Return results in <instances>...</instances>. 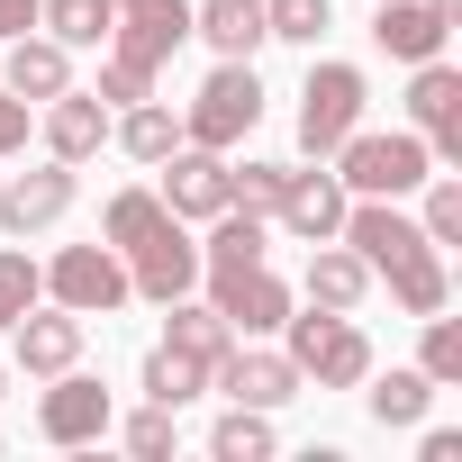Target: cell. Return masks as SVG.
<instances>
[{
    "instance_id": "1",
    "label": "cell",
    "mask_w": 462,
    "mask_h": 462,
    "mask_svg": "<svg viewBox=\"0 0 462 462\" xmlns=\"http://www.w3.org/2000/svg\"><path fill=\"white\" fill-rule=\"evenodd\" d=\"M327 163H336V181H345L354 199H408V190L435 172V154H426L417 127H354Z\"/></svg>"
},
{
    "instance_id": "2",
    "label": "cell",
    "mask_w": 462,
    "mask_h": 462,
    "mask_svg": "<svg viewBox=\"0 0 462 462\" xmlns=\"http://www.w3.org/2000/svg\"><path fill=\"white\" fill-rule=\"evenodd\" d=\"M254 118H263V73L245 64V55H217V73L190 91V109H181V145H208V154H236L245 136H254Z\"/></svg>"
},
{
    "instance_id": "3",
    "label": "cell",
    "mask_w": 462,
    "mask_h": 462,
    "mask_svg": "<svg viewBox=\"0 0 462 462\" xmlns=\"http://www.w3.org/2000/svg\"><path fill=\"white\" fill-rule=\"evenodd\" d=\"M282 336H291L282 354L300 363V381H318V390H363V372H372V336H363L345 309H309V318L291 309Z\"/></svg>"
},
{
    "instance_id": "4",
    "label": "cell",
    "mask_w": 462,
    "mask_h": 462,
    "mask_svg": "<svg viewBox=\"0 0 462 462\" xmlns=\"http://www.w3.org/2000/svg\"><path fill=\"white\" fill-rule=\"evenodd\" d=\"M363 100H372L363 64H309V82H300V154L327 163V154L363 127Z\"/></svg>"
},
{
    "instance_id": "5",
    "label": "cell",
    "mask_w": 462,
    "mask_h": 462,
    "mask_svg": "<svg viewBox=\"0 0 462 462\" xmlns=\"http://www.w3.org/2000/svg\"><path fill=\"white\" fill-rule=\"evenodd\" d=\"M46 300L73 309V318L127 309V300H136V291H127V254H118V245H64V254L46 263Z\"/></svg>"
},
{
    "instance_id": "6",
    "label": "cell",
    "mask_w": 462,
    "mask_h": 462,
    "mask_svg": "<svg viewBox=\"0 0 462 462\" xmlns=\"http://www.w3.org/2000/svg\"><path fill=\"white\" fill-rule=\"evenodd\" d=\"M208 282V309L236 327V336H282V318L300 309V291L273 273V263H236V273H199Z\"/></svg>"
},
{
    "instance_id": "7",
    "label": "cell",
    "mask_w": 462,
    "mask_h": 462,
    "mask_svg": "<svg viewBox=\"0 0 462 462\" xmlns=\"http://www.w3.org/2000/svg\"><path fill=\"white\" fill-rule=\"evenodd\" d=\"M190 46V0H118V19H109V55L163 73V55Z\"/></svg>"
},
{
    "instance_id": "8",
    "label": "cell",
    "mask_w": 462,
    "mask_h": 462,
    "mask_svg": "<svg viewBox=\"0 0 462 462\" xmlns=\"http://www.w3.org/2000/svg\"><path fill=\"white\" fill-rule=\"evenodd\" d=\"M208 390H226V399H236V408H291L309 381H300V363L291 354H273V345H226V363L208 372Z\"/></svg>"
},
{
    "instance_id": "9",
    "label": "cell",
    "mask_w": 462,
    "mask_h": 462,
    "mask_svg": "<svg viewBox=\"0 0 462 462\" xmlns=\"http://www.w3.org/2000/svg\"><path fill=\"white\" fill-rule=\"evenodd\" d=\"M408 127L426 136L435 163H462V73H453L444 55L417 64V82H408Z\"/></svg>"
},
{
    "instance_id": "10",
    "label": "cell",
    "mask_w": 462,
    "mask_h": 462,
    "mask_svg": "<svg viewBox=\"0 0 462 462\" xmlns=\"http://www.w3.org/2000/svg\"><path fill=\"white\" fill-rule=\"evenodd\" d=\"M127 291L136 300H181V291H199V245H190V217H172V226H154V236L127 254Z\"/></svg>"
},
{
    "instance_id": "11",
    "label": "cell",
    "mask_w": 462,
    "mask_h": 462,
    "mask_svg": "<svg viewBox=\"0 0 462 462\" xmlns=\"http://www.w3.org/2000/svg\"><path fill=\"white\" fill-rule=\"evenodd\" d=\"M37 435H46V444H64V453H73V444H100V435H109V390H100L91 372H73V363H64V372H55V390L37 399Z\"/></svg>"
},
{
    "instance_id": "12",
    "label": "cell",
    "mask_w": 462,
    "mask_h": 462,
    "mask_svg": "<svg viewBox=\"0 0 462 462\" xmlns=\"http://www.w3.org/2000/svg\"><path fill=\"white\" fill-rule=\"evenodd\" d=\"M73 163H37V172H10V181H0V226H10V236H37V226H55L64 208H73Z\"/></svg>"
},
{
    "instance_id": "13",
    "label": "cell",
    "mask_w": 462,
    "mask_h": 462,
    "mask_svg": "<svg viewBox=\"0 0 462 462\" xmlns=\"http://www.w3.org/2000/svg\"><path fill=\"white\" fill-rule=\"evenodd\" d=\"M154 172H163L154 199H163L172 217H217V208H226V154H208V145H172Z\"/></svg>"
},
{
    "instance_id": "14",
    "label": "cell",
    "mask_w": 462,
    "mask_h": 462,
    "mask_svg": "<svg viewBox=\"0 0 462 462\" xmlns=\"http://www.w3.org/2000/svg\"><path fill=\"white\" fill-rule=\"evenodd\" d=\"M444 37H453V10H444V0H381V10H372V46L399 55V64L444 55Z\"/></svg>"
},
{
    "instance_id": "15",
    "label": "cell",
    "mask_w": 462,
    "mask_h": 462,
    "mask_svg": "<svg viewBox=\"0 0 462 462\" xmlns=\"http://www.w3.org/2000/svg\"><path fill=\"white\" fill-rule=\"evenodd\" d=\"M345 199H354V190H345L336 172H318V163L300 172V163H291V181H282V208H273V217L291 226L300 245H327L336 226H345Z\"/></svg>"
},
{
    "instance_id": "16",
    "label": "cell",
    "mask_w": 462,
    "mask_h": 462,
    "mask_svg": "<svg viewBox=\"0 0 462 462\" xmlns=\"http://www.w3.org/2000/svg\"><path fill=\"white\" fill-rule=\"evenodd\" d=\"M100 145H109V100H100V91H55V100H46V154L82 172Z\"/></svg>"
},
{
    "instance_id": "17",
    "label": "cell",
    "mask_w": 462,
    "mask_h": 462,
    "mask_svg": "<svg viewBox=\"0 0 462 462\" xmlns=\"http://www.w3.org/2000/svg\"><path fill=\"white\" fill-rule=\"evenodd\" d=\"M10 345H19L28 381H55L64 363H82V318L73 309H28V318H10Z\"/></svg>"
},
{
    "instance_id": "18",
    "label": "cell",
    "mask_w": 462,
    "mask_h": 462,
    "mask_svg": "<svg viewBox=\"0 0 462 462\" xmlns=\"http://www.w3.org/2000/svg\"><path fill=\"white\" fill-rule=\"evenodd\" d=\"M0 91H19L28 109H46L55 91H73V46H55V37H10V73H0Z\"/></svg>"
},
{
    "instance_id": "19",
    "label": "cell",
    "mask_w": 462,
    "mask_h": 462,
    "mask_svg": "<svg viewBox=\"0 0 462 462\" xmlns=\"http://www.w3.org/2000/svg\"><path fill=\"white\" fill-rule=\"evenodd\" d=\"M300 291H309V309H345V318H354V309H363V291H372V263H363L354 245H336V236H327V245L309 254V282H300Z\"/></svg>"
},
{
    "instance_id": "20",
    "label": "cell",
    "mask_w": 462,
    "mask_h": 462,
    "mask_svg": "<svg viewBox=\"0 0 462 462\" xmlns=\"http://www.w3.org/2000/svg\"><path fill=\"white\" fill-rule=\"evenodd\" d=\"M163 345H181V354H199V363L217 372V363H226V345H236V327H226L208 300H190V291H181V300H163Z\"/></svg>"
},
{
    "instance_id": "21",
    "label": "cell",
    "mask_w": 462,
    "mask_h": 462,
    "mask_svg": "<svg viewBox=\"0 0 462 462\" xmlns=\"http://www.w3.org/2000/svg\"><path fill=\"white\" fill-rule=\"evenodd\" d=\"M190 37H208L217 55H245V64H254V46H263V0H199V10H190Z\"/></svg>"
},
{
    "instance_id": "22",
    "label": "cell",
    "mask_w": 462,
    "mask_h": 462,
    "mask_svg": "<svg viewBox=\"0 0 462 462\" xmlns=\"http://www.w3.org/2000/svg\"><path fill=\"white\" fill-rule=\"evenodd\" d=\"M381 282H390V300H399L408 318H435V309L453 300V282H444V245H417V254H399Z\"/></svg>"
},
{
    "instance_id": "23",
    "label": "cell",
    "mask_w": 462,
    "mask_h": 462,
    "mask_svg": "<svg viewBox=\"0 0 462 462\" xmlns=\"http://www.w3.org/2000/svg\"><path fill=\"white\" fill-rule=\"evenodd\" d=\"M363 408L381 417V426H426V408H435V381L408 363V372H363Z\"/></svg>"
},
{
    "instance_id": "24",
    "label": "cell",
    "mask_w": 462,
    "mask_h": 462,
    "mask_svg": "<svg viewBox=\"0 0 462 462\" xmlns=\"http://www.w3.org/2000/svg\"><path fill=\"white\" fill-rule=\"evenodd\" d=\"M199 226H208V245H199V273L263 263V217H254V208H217V217H199Z\"/></svg>"
},
{
    "instance_id": "25",
    "label": "cell",
    "mask_w": 462,
    "mask_h": 462,
    "mask_svg": "<svg viewBox=\"0 0 462 462\" xmlns=\"http://www.w3.org/2000/svg\"><path fill=\"white\" fill-rule=\"evenodd\" d=\"M136 390H145L154 408H190V399L208 390V363H199V354H181V345H154V354H145V372H136Z\"/></svg>"
},
{
    "instance_id": "26",
    "label": "cell",
    "mask_w": 462,
    "mask_h": 462,
    "mask_svg": "<svg viewBox=\"0 0 462 462\" xmlns=\"http://www.w3.org/2000/svg\"><path fill=\"white\" fill-rule=\"evenodd\" d=\"M109 136H118V145H127L136 163H163V154L181 145V118H172L163 100H127V109L109 118Z\"/></svg>"
},
{
    "instance_id": "27",
    "label": "cell",
    "mask_w": 462,
    "mask_h": 462,
    "mask_svg": "<svg viewBox=\"0 0 462 462\" xmlns=\"http://www.w3.org/2000/svg\"><path fill=\"white\" fill-rule=\"evenodd\" d=\"M109 19H118L109 0H37V28H46L55 46H73V55H82V46H109Z\"/></svg>"
},
{
    "instance_id": "28",
    "label": "cell",
    "mask_w": 462,
    "mask_h": 462,
    "mask_svg": "<svg viewBox=\"0 0 462 462\" xmlns=\"http://www.w3.org/2000/svg\"><path fill=\"white\" fill-rule=\"evenodd\" d=\"M208 453L217 462H263L273 453V408H236V399H226V417L208 426Z\"/></svg>"
},
{
    "instance_id": "29",
    "label": "cell",
    "mask_w": 462,
    "mask_h": 462,
    "mask_svg": "<svg viewBox=\"0 0 462 462\" xmlns=\"http://www.w3.org/2000/svg\"><path fill=\"white\" fill-rule=\"evenodd\" d=\"M154 226H172V208H163V199H154V190H118V199H109V208H100V236H109V245H118V254H136V245H145V236H154Z\"/></svg>"
},
{
    "instance_id": "30",
    "label": "cell",
    "mask_w": 462,
    "mask_h": 462,
    "mask_svg": "<svg viewBox=\"0 0 462 462\" xmlns=\"http://www.w3.org/2000/svg\"><path fill=\"white\" fill-rule=\"evenodd\" d=\"M282 181H291V163H263V154L226 163V208H254V217H273V208H282Z\"/></svg>"
},
{
    "instance_id": "31",
    "label": "cell",
    "mask_w": 462,
    "mask_h": 462,
    "mask_svg": "<svg viewBox=\"0 0 462 462\" xmlns=\"http://www.w3.org/2000/svg\"><path fill=\"white\" fill-rule=\"evenodd\" d=\"M336 28V0H263V37H282V46H318Z\"/></svg>"
},
{
    "instance_id": "32",
    "label": "cell",
    "mask_w": 462,
    "mask_h": 462,
    "mask_svg": "<svg viewBox=\"0 0 462 462\" xmlns=\"http://www.w3.org/2000/svg\"><path fill=\"white\" fill-rule=\"evenodd\" d=\"M417 190H426V208H417L426 245H462V181H453V172H426Z\"/></svg>"
},
{
    "instance_id": "33",
    "label": "cell",
    "mask_w": 462,
    "mask_h": 462,
    "mask_svg": "<svg viewBox=\"0 0 462 462\" xmlns=\"http://www.w3.org/2000/svg\"><path fill=\"white\" fill-rule=\"evenodd\" d=\"M417 327H426V345H417V372H426L435 390H453V381H462V327H453L444 309H435V318H417Z\"/></svg>"
},
{
    "instance_id": "34",
    "label": "cell",
    "mask_w": 462,
    "mask_h": 462,
    "mask_svg": "<svg viewBox=\"0 0 462 462\" xmlns=\"http://www.w3.org/2000/svg\"><path fill=\"white\" fill-rule=\"evenodd\" d=\"M46 300V263H28L19 245H0V309H10V318H28Z\"/></svg>"
},
{
    "instance_id": "35",
    "label": "cell",
    "mask_w": 462,
    "mask_h": 462,
    "mask_svg": "<svg viewBox=\"0 0 462 462\" xmlns=\"http://www.w3.org/2000/svg\"><path fill=\"white\" fill-rule=\"evenodd\" d=\"M172 417H181V408H154V399H145V417H127V453H136V462H163V453H172Z\"/></svg>"
},
{
    "instance_id": "36",
    "label": "cell",
    "mask_w": 462,
    "mask_h": 462,
    "mask_svg": "<svg viewBox=\"0 0 462 462\" xmlns=\"http://www.w3.org/2000/svg\"><path fill=\"white\" fill-rule=\"evenodd\" d=\"M100 100H109V109L154 100V73H145V64H127V55H109V64H100Z\"/></svg>"
},
{
    "instance_id": "37",
    "label": "cell",
    "mask_w": 462,
    "mask_h": 462,
    "mask_svg": "<svg viewBox=\"0 0 462 462\" xmlns=\"http://www.w3.org/2000/svg\"><path fill=\"white\" fill-rule=\"evenodd\" d=\"M28 127H37V109H28L19 91H0V154H19V145H28Z\"/></svg>"
},
{
    "instance_id": "38",
    "label": "cell",
    "mask_w": 462,
    "mask_h": 462,
    "mask_svg": "<svg viewBox=\"0 0 462 462\" xmlns=\"http://www.w3.org/2000/svg\"><path fill=\"white\" fill-rule=\"evenodd\" d=\"M28 28H37V0H0V46L28 37Z\"/></svg>"
},
{
    "instance_id": "39",
    "label": "cell",
    "mask_w": 462,
    "mask_h": 462,
    "mask_svg": "<svg viewBox=\"0 0 462 462\" xmlns=\"http://www.w3.org/2000/svg\"><path fill=\"white\" fill-rule=\"evenodd\" d=\"M0 399H10V372H0Z\"/></svg>"
},
{
    "instance_id": "40",
    "label": "cell",
    "mask_w": 462,
    "mask_h": 462,
    "mask_svg": "<svg viewBox=\"0 0 462 462\" xmlns=\"http://www.w3.org/2000/svg\"><path fill=\"white\" fill-rule=\"evenodd\" d=\"M0 327H10V309H0Z\"/></svg>"
},
{
    "instance_id": "41",
    "label": "cell",
    "mask_w": 462,
    "mask_h": 462,
    "mask_svg": "<svg viewBox=\"0 0 462 462\" xmlns=\"http://www.w3.org/2000/svg\"><path fill=\"white\" fill-rule=\"evenodd\" d=\"M109 10H118V0H109Z\"/></svg>"
}]
</instances>
